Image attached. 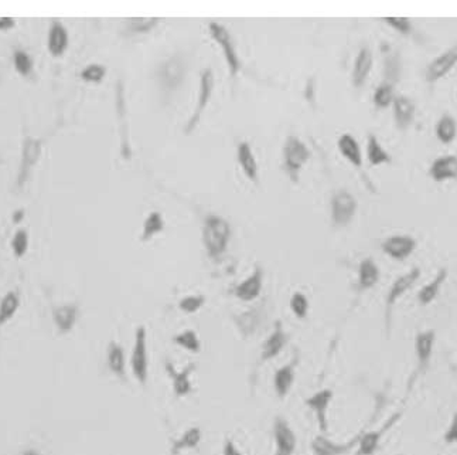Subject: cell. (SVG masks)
Masks as SVG:
<instances>
[{"instance_id":"obj_1","label":"cell","mask_w":457,"mask_h":455,"mask_svg":"<svg viewBox=\"0 0 457 455\" xmlns=\"http://www.w3.org/2000/svg\"><path fill=\"white\" fill-rule=\"evenodd\" d=\"M231 228L229 223L217 215H210L203 228V241L209 251V255L213 260H217L223 255L228 245Z\"/></svg>"},{"instance_id":"obj_4","label":"cell","mask_w":457,"mask_h":455,"mask_svg":"<svg viewBox=\"0 0 457 455\" xmlns=\"http://www.w3.org/2000/svg\"><path fill=\"white\" fill-rule=\"evenodd\" d=\"M435 344H436V332L434 329H426L416 334L414 341V352L416 359V369H415L414 379H416V376L425 374L426 370L429 369L431 362L434 359Z\"/></svg>"},{"instance_id":"obj_12","label":"cell","mask_w":457,"mask_h":455,"mask_svg":"<svg viewBox=\"0 0 457 455\" xmlns=\"http://www.w3.org/2000/svg\"><path fill=\"white\" fill-rule=\"evenodd\" d=\"M333 210V222L336 226H347L357 210V200L355 198L348 193L347 190H340L335 195L332 202Z\"/></svg>"},{"instance_id":"obj_45","label":"cell","mask_w":457,"mask_h":455,"mask_svg":"<svg viewBox=\"0 0 457 455\" xmlns=\"http://www.w3.org/2000/svg\"><path fill=\"white\" fill-rule=\"evenodd\" d=\"M443 441L448 446L457 444V411L453 413V416H452V419L449 421V426L443 433Z\"/></svg>"},{"instance_id":"obj_47","label":"cell","mask_w":457,"mask_h":455,"mask_svg":"<svg viewBox=\"0 0 457 455\" xmlns=\"http://www.w3.org/2000/svg\"><path fill=\"white\" fill-rule=\"evenodd\" d=\"M16 26V20L13 17H0V30H10Z\"/></svg>"},{"instance_id":"obj_32","label":"cell","mask_w":457,"mask_h":455,"mask_svg":"<svg viewBox=\"0 0 457 455\" xmlns=\"http://www.w3.org/2000/svg\"><path fill=\"white\" fill-rule=\"evenodd\" d=\"M20 307L19 291H9L0 301V328L4 327L17 312Z\"/></svg>"},{"instance_id":"obj_25","label":"cell","mask_w":457,"mask_h":455,"mask_svg":"<svg viewBox=\"0 0 457 455\" xmlns=\"http://www.w3.org/2000/svg\"><path fill=\"white\" fill-rule=\"evenodd\" d=\"M429 175L436 182H443L449 179H457V156L448 155L438 158L431 169Z\"/></svg>"},{"instance_id":"obj_2","label":"cell","mask_w":457,"mask_h":455,"mask_svg":"<svg viewBox=\"0 0 457 455\" xmlns=\"http://www.w3.org/2000/svg\"><path fill=\"white\" fill-rule=\"evenodd\" d=\"M130 370L136 382L142 386L149 380V346L147 331L145 327H137L135 331V341L130 353Z\"/></svg>"},{"instance_id":"obj_49","label":"cell","mask_w":457,"mask_h":455,"mask_svg":"<svg viewBox=\"0 0 457 455\" xmlns=\"http://www.w3.org/2000/svg\"><path fill=\"white\" fill-rule=\"evenodd\" d=\"M20 455H41V453L34 450V449H28V450H24Z\"/></svg>"},{"instance_id":"obj_6","label":"cell","mask_w":457,"mask_h":455,"mask_svg":"<svg viewBox=\"0 0 457 455\" xmlns=\"http://www.w3.org/2000/svg\"><path fill=\"white\" fill-rule=\"evenodd\" d=\"M283 156L286 169L290 178L296 182L299 179V170L310 158V150L299 138L289 136L283 148Z\"/></svg>"},{"instance_id":"obj_22","label":"cell","mask_w":457,"mask_h":455,"mask_svg":"<svg viewBox=\"0 0 457 455\" xmlns=\"http://www.w3.org/2000/svg\"><path fill=\"white\" fill-rule=\"evenodd\" d=\"M107 366L116 379L126 382V354L125 349L117 342H111L107 347Z\"/></svg>"},{"instance_id":"obj_23","label":"cell","mask_w":457,"mask_h":455,"mask_svg":"<svg viewBox=\"0 0 457 455\" xmlns=\"http://www.w3.org/2000/svg\"><path fill=\"white\" fill-rule=\"evenodd\" d=\"M203 440V431L200 427L193 426L189 427L184 433H182L180 437H177L170 447V454L169 455H180L184 451H190V450H196L200 443Z\"/></svg>"},{"instance_id":"obj_41","label":"cell","mask_w":457,"mask_h":455,"mask_svg":"<svg viewBox=\"0 0 457 455\" xmlns=\"http://www.w3.org/2000/svg\"><path fill=\"white\" fill-rule=\"evenodd\" d=\"M28 248V234L26 230L20 228L11 240V250L17 258H21Z\"/></svg>"},{"instance_id":"obj_26","label":"cell","mask_w":457,"mask_h":455,"mask_svg":"<svg viewBox=\"0 0 457 455\" xmlns=\"http://www.w3.org/2000/svg\"><path fill=\"white\" fill-rule=\"evenodd\" d=\"M48 51L51 53V56L54 57H60L64 54V51L67 50L68 46V33L65 30V27L63 26V23L60 20H53L50 31H48Z\"/></svg>"},{"instance_id":"obj_14","label":"cell","mask_w":457,"mask_h":455,"mask_svg":"<svg viewBox=\"0 0 457 455\" xmlns=\"http://www.w3.org/2000/svg\"><path fill=\"white\" fill-rule=\"evenodd\" d=\"M41 153V140L34 138H26L23 142V153H21V163L19 170V186H23L28 178L31 168L37 163Z\"/></svg>"},{"instance_id":"obj_10","label":"cell","mask_w":457,"mask_h":455,"mask_svg":"<svg viewBox=\"0 0 457 455\" xmlns=\"http://www.w3.org/2000/svg\"><path fill=\"white\" fill-rule=\"evenodd\" d=\"M209 29H210V33H211V37L214 39V41H217L223 48L231 76H236V73L241 68V61L236 56L233 43H232V37H231L228 30L223 24H219L216 21H211Z\"/></svg>"},{"instance_id":"obj_15","label":"cell","mask_w":457,"mask_h":455,"mask_svg":"<svg viewBox=\"0 0 457 455\" xmlns=\"http://www.w3.org/2000/svg\"><path fill=\"white\" fill-rule=\"evenodd\" d=\"M53 322L56 325V329L61 335L70 334L78 321L80 315V307L77 304H64L60 307L53 308Z\"/></svg>"},{"instance_id":"obj_27","label":"cell","mask_w":457,"mask_h":455,"mask_svg":"<svg viewBox=\"0 0 457 455\" xmlns=\"http://www.w3.org/2000/svg\"><path fill=\"white\" fill-rule=\"evenodd\" d=\"M372 67V54L368 47H362L355 58L354 68H352V84L354 87L359 88L364 86L365 80L369 76Z\"/></svg>"},{"instance_id":"obj_39","label":"cell","mask_w":457,"mask_h":455,"mask_svg":"<svg viewBox=\"0 0 457 455\" xmlns=\"http://www.w3.org/2000/svg\"><path fill=\"white\" fill-rule=\"evenodd\" d=\"M394 88L391 84H381L374 93V104L378 108H387L394 103Z\"/></svg>"},{"instance_id":"obj_11","label":"cell","mask_w":457,"mask_h":455,"mask_svg":"<svg viewBox=\"0 0 457 455\" xmlns=\"http://www.w3.org/2000/svg\"><path fill=\"white\" fill-rule=\"evenodd\" d=\"M213 90H214V74L210 68L204 70L201 73V80H200V93H199V101H197V107L193 116L190 118L187 126H186V133H190L191 131H194L200 122V118L204 113L206 107L209 106L211 96H213Z\"/></svg>"},{"instance_id":"obj_33","label":"cell","mask_w":457,"mask_h":455,"mask_svg":"<svg viewBox=\"0 0 457 455\" xmlns=\"http://www.w3.org/2000/svg\"><path fill=\"white\" fill-rule=\"evenodd\" d=\"M367 158L369 160V163L372 166H379L384 163H389L391 162V156L388 155V152L382 148V145L379 143L378 138L372 133L368 135V143H367Z\"/></svg>"},{"instance_id":"obj_28","label":"cell","mask_w":457,"mask_h":455,"mask_svg":"<svg viewBox=\"0 0 457 455\" xmlns=\"http://www.w3.org/2000/svg\"><path fill=\"white\" fill-rule=\"evenodd\" d=\"M394 115L396 126L399 129H406L414 122L415 104L408 97L399 96L394 100Z\"/></svg>"},{"instance_id":"obj_13","label":"cell","mask_w":457,"mask_h":455,"mask_svg":"<svg viewBox=\"0 0 457 455\" xmlns=\"http://www.w3.org/2000/svg\"><path fill=\"white\" fill-rule=\"evenodd\" d=\"M361 436V434H359ZM359 436L351 439L347 443H336L330 440L326 434H319L313 439L310 444V450L313 455H344L350 453L354 447H357Z\"/></svg>"},{"instance_id":"obj_19","label":"cell","mask_w":457,"mask_h":455,"mask_svg":"<svg viewBox=\"0 0 457 455\" xmlns=\"http://www.w3.org/2000/svg\"><path fill=\"white\" fill-rule=\"evenodd\" d=\"M262 287H263V271L261 267H256L248 278H245L241 284L235 287L233 295L241 301L249 302L256 300L261 295Z\"/></svg>"},{"instance_id":"obj_8","label":"cell","mask_w":457,"mask_h":455,"mask_svg":"<svg viewBox=\"0 0 457 455\" xmlns=\"http://www.w3.org/2000/svg\"><path fill=\"white\" fill-rule=\"evenodd\" d=\"M186 61H183L182 57L174 56L167 58L159 68V81L162 87L167 91H174L177 87L182 86L184 77H186Z\"/></svg>"},{"instance_id":"obj_3","label":"cell","mask_w":457,"mask_h":455,"mask_svg":"<svg viewBox=\"0 0 457 455\" xmlns=\"http://www.w3.org/2000/svg\"><path fill=\"white\" fill-rule=\"evenodd\" d=\"M422 271L421 268L415 267L412 268L409 272L398 277L388 294H387V300H385V324H387V331L389 332L391 331V321H392V311H394V307L396 305V302L409 291L412 290V287L416 284V281L419 280Z\"/></svg>"},{"instance_id":"obj_34","label":"cell","mask_w":457,"mask_h":455,"mask_svg":"<svg viewBox=\"0 0 457 455\" xmlns=\"http://www.w3.org/2000/svg\"><path fill=\"white\" fill-rule=\"evenodd\" d=\"M457 135L456 119L452 115H443L436 123V136L442 143H451Z\"/></svg>"},{"instance_id":"obj_20","label":"cell","mask_w":457,"mask_h":455,"mask_svg":"<svg viewBox=\"0 0 457 455\" xmlns=\"http://www.w3.org/2000/svg\"><path fill=\"white\" fill-rule=\"evenodd\" d=\"M457 64V46L449 48L439 57H436L426 67V81L436 83L442 77H445Z\"/></svg>"},{"instance_id":"obj_18","label":"cell","mask_w":457,"mask_h":455,"mask_svg":"<svg viewBox=\"0 0 457 455\" xmlns=\"http://www.w3.org/2000/svg\"><path fill=\"white\" fill-rule=\"evenodd\" d=\"M381 248L394 260H405L415 251L416 240L411 235H392L382 242Z\"/></svg>"},{"instance_id":"obj_36","label":"cell","mask_w":457,"mask_h":455,"mask_svg":"<svg viewBox=\"0 0 457 455\" xmlns=\"http://www.w3.org/2000/svg\"><path fill=\"white\" fill-rule=\"evenodd\" d=\"M164 228V222H163V216L157 212H153L147 216V219L145 220L143 225V234H142V241H147L150 240L153 235L162 232Z\"/></svg>"},{"instance_id":"obj_7","label":"cell","mask_w":457,"mask_h":455,"mask_svg":"<svg viewBox=\"0 0 457 455\" xmlns=\"http://www.w3.org/2000/svg\"><path fill=\"white\" fill-rule=\"evenodd\" d=\"M273 440H275V453L273 455H295L298 447V439L290 427L289 421L278 416L273 420Z\"/></svg>"},{"instance_id":"obj_30","label":"cell","mask_w":457,"mask_h":455,"mask_svg":"<svg viewBox=\"0 0 457 455\" xmlns=\"http://www.w3.org/2000/svg\"><path fill=\"white\" fill-rule=\"evenodd\" d=\"M238 162L243 170V173L246 175V178L252 182H258V163L256 159L252 153V149L249 146V143L243 142L239 143L238 146Z\"/></svg>"},{"instance_id":"obj_42","label":"cell","mask_w":457,"mask_h":455,"mask_svg":"<svg viewBox=\"0 0 457 455\" xmlns=\"http://www.w3.org/2000/svg\"><path fill=\"white\" fill-rule=\"evenodd\" d=\"M14 67L16 70L19 71L20 76L23 77H27L31 74V70H33V60L31 57L26 53V51H16L14 53Z\"/></svg>"},{"instance_id":"obj_31","label":"cell","mask_w":457,"mask_h":455,"mask_svg":"<svg viewBox=\"0 0 457 455\" xmlns=\"http://www.w3.org/2000/svg\"><path fill=\"white\" fill-rule=\"evenodd\" d=\"M339 149L344 158H347L354 166L359 168L362 165V153L358 142L350 133H344L339 139Z\"/></svg>"},{"instance_id":"obj_35","label":"cell","mask_w":457,"mask_h":455,"mask_svg":"<svg viewBox=\"0 0 457 455\" xmlns=\"http://www.w3.org/2000/svg\"><path fill=\"white\" fill-rule=\"evenodd\" d=\"M173 342H174V344H177L179 347H182L190 353H199L201 350V341H200L197 332L193 329H184V331L179 332L177 335L173 337Z\"/></svg>"},{"instance_id":"obj_16","label":"cell","mask_w":457,"mask_h":455,"mask_svg":"<svg viewBox=\"0 0 457 455\" xmlns=\"http://www.w3.org/2000/svg\"><path fill=\"white\" fill-rule=\"evenodd\" d=\"M288 342H289V335L283 329L282 324L278 322L275 325L273 332L262 343L261 362L265 363V362H270L275 357H278L282 353V350L286 347Z\"/></svg>"},{"instance_id":"obj_40","label":"cell","mask_w":457,"mask_h":455,"mask_svg":"<svg viewBox=\"0 0 457 455\" xmlns=\"http://www.w3.org/2000/svg\"><path fill=\"white\" fill-rule=\"evenodd\" d=\"M206 301H207L206 297L201 295V294H199V295H187L179 302V308H180V311H183L186 314H196L204 307Z\"/></svg>"},{"instance_id":"obj_24","label":"cell","mask_w":457,"mask_h":455,"mask_svg":"<svg viewBox=\"0 0 457 455\" xmlns=\"http://www.w3.org/2000/svg\"><path fill=\"white\" fill-rule=\"evenodd\" d=\"M448 274H449V272H448V268H441V270L438 271V274L434 277V280H431L428 284H425V285L419 290V292H418V302H419V305L428 307L429 304H432V302L438 298V295H439L443 284H445L446 280H448Z\"/></svg>"},{"instance_id":"obj_37","label":"cell","mask_w":457,"mask_h":455,"mask_svg":"<svg viewBox=\"0 0 457 455\" xmlns=\"http://www.w3.org/2000/svg\"><path fill=\"white\" fill-rule=\"evenodd\" d=\"M309 300L303 292H295L290 298V310L299 319H305L309 314Z\"/></svg>"},{"instance_id":"obj_48","label":"cell","mask_w":457,"mask_h":455,"mask_svg":"<svg viewBox=\"0 0 457 455\" xmlns=\"http://www.w3.org/2000/svg\"><path fill=\"white\" fill-rule=\"evenodd\" d=\"M24 218V210L23 209H20V210H17V212H14V215H13V223H19V222H21V219Z\"/></svg>"},{"instance_id":"obj_29","label":"cell","mask_w":457,"mask_h":455,"mask_svg":"<svg viewBox=\"0 0 457 455\" xmlns=\"http://www.w3.org/2000/svg\"><path fill=\"white\" fill-rule=\"evenodd\" d=\"M379 281V268L372 258H365L358 267V287L361 291L372 288Z\"/></svg>"},{"instance_id":"obj_44","label":"cell","mask_w":457,"mask_h":455,"mask_svg":"<svg viewBox=\"0 0 457 455\" xmlns=\"http://www.w3.org/2000/svg\"><path fill=\"white\" fill-rule=\"evenodd\" d=\"M384 20L401 34H409L412 31V23L408 17H385Z\"/></svg>"},{"instance_id":"obj_17","label":"cell","mask_w":457,"mask_h":455,"mask_svg":"<svg viewBox=\"0 0 457 455\" xmlns=\"http://www.w3.org/2000/svg\"><path fill=\"white\" fill-rule=\"evenodd\" d=\"M296 366H298V360L295 357L273 373V390L280 400L286 399L293 387V383L296 379Z\"/></svg>"},{"instance_id":"obj_5","label":"cell","mask_w":457,"mask_h":455,"mask_svg":"<svg viewBox=\"0 0 457 455\" xmlns=\"http://www.w3.org/2000/svg\"><path fill=\"white\" fill-rule=\"evenodd\" d=\"M335 393L330 389H323L313 393L310 397L305 400L306 407L313 413L317 427L322 434H327L330 430L329 424V410L333 403Z\"/></svg>"},{"instance_id":"obj_46","label":"cell","mask_w":457,"mask_h":455,"mask_svg":"<svg viewBox=\"0 0 457 455\" xmlns=\"http://www.w3.org/2000/svg\"><path fill=\"white\" fill-rule=\"evenodd\" d=\"M223 455H245L236 446L232 440L227 439L223 446Z\"/></svg>"},{"instance_id":"obj_38","label":"cell","mask_w":457,"mask_h":455,"mask_svg":"<svg viewBox=\"0 0 457 455\" xmlns=\"http://www.w3.org/2000/svg\"><path fill=\"white\" fill-rule=\"evenodd\" d=\"M160 21L159 17H135L127 23V29L132 33H147L157 26Z\"/></svg>"},{"instance_id":"obj_21","label":"cell","mask_w":457,"mask_h":455,"mask_svg":"<svg viewBox=\"0 0 457 455\" xmlns=\"http://www.w3.org/2000/svg\"><path fill=\"white\" fill-rule=\"evenodd\" d=\"M398 414L394 416L384 427H381L379 430H371V431H365L364 434L359 436L358 444H357V453L355 455H374L381 444V440L384 437V434L395 424V421L398 420Z\"/></svg>"},{"instance_id":"obj_43","label":"cell","mask_w":457,"mask_h":455,"mask_svg":"<svg viewBox=\"0 0 457 455\" xmlns=\"http://www.w3.org/2000/svg\"><path fill=\"white\" fill-rule=\"evenodd\" d=\"M107 74V68L100 64H90L81 73V77L88 83H100Z\"/></svg>"},{"instance_id":"obj_9","label":"cell","mask_w":457,"mask_h":455,"mask_svg":"<svg viewBox=\"0 0 457 455\" xmlns=\"http://www.w3.org/2000/svg\"><path fill=\"white\" fill-rule=\"evenodd\" d=\"M164 369H166L167 376L172 380V387H173L174 396L179 397V399L187 397L193 392L191 374H193V372L196 369V364L190 363L184 369L179 370L170 360H166Z\"/></svg>"}]
</instances>
